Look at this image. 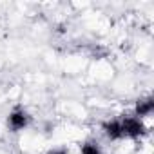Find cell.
<instances>
[{
  "mask_svg": "<svg viewBox=\"0 0 154 154\" xmlns=\"http://www.w3.org/2000/svg\"><path fill=\"white\" fill-rule=\"evenodd\" d=\"M120 123H122L123 136H140L145 131L143 122L136 116H125L123 120H120Z\"/></svg>",
  "mask_w": 154,
  "mask_h": 154,
  "instance_id": "6da1fadb",
  "label": "cell"
},
{
  "mask_svg": "<svg viewBox=\"0 0 154 154\" xmlns=\"http://www.w3.org/2000/svg\"><path fill=\"white\" fill-rule=\"evenodd\" d=\"M27 123H29V116H27V112L22 111V109L13 111V112L9 114V118H8V125H9V129H13V131H22L24 127H27Z\"/></svg>",
  "mask_w": 154,
  "mask_h": 154,
  "instance_id": "7a4b0ae2",
  "label": "cell"
},
{
  "mask_svg": "<svg viewBox=\"0 0 154 154\" xmlns=\"http://www.w3.org/2000/svg\"><path fill=\"white\" fill-rule=\"evenodd\" d=\"M103 131L105 134L111 138V140H118V138H123V131H122V123L120 120H112V122H107L103 125Z\"/></svg>",
  "mask_w": 154,
  "mask_h": 154,
  "instance_id": "3957f363",
  "label": "cell"
},
{
  "mask_svg": "<svg viewBox=\"0 0 154 154\" xmlns=\"http://www.w3.org/2000/svg\"><path fill=\"white\" fill-rule=\"evenodd\" d=\"M152 109H154V102L150 100V98H145V100H140L138 102V105H136V118H145V116H150V112H152Z\"/></svg>",
  "mask_w": 154,
  "mask_h": 154,
  "instance_id": "277c9868",
  "label": "cell"
},
{
  "mask_svg": "<svg viewBox=\"0 0 154 154\" xmlns=\"http://www.w3.org/2000/svg\"><path fill=\"white\" fill-rule=\"evenodd\" d=\"M80 154H102L98 143H85L80 147Z\"/></svg>",
  "mask_w": 154,
  "mask_h": 154,
  "instance_id": "5b68a950",
  "label": "cell"
}]
</instances>
